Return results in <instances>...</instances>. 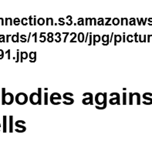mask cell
<instances>
[{"label":"cell","instance_id":"6da1fadb","mask_svg":"<svg viewBox=\"0 0 152 148\" xmlns=\"http://www.w3.org/2000/svg\"><path fill=\"white\" fill-rule=\"evenodd\" d=\"M15 100L19 105H24L28 101V96L24 93H19L15 96Z\"/></svg>","mask_w":152,"mask_h":148},{"label":"cell","instance_id":"7a4b0ae2","mask_svg":"<svg viewBox=\"0 0 152 148\" xmlns=\"http://www.w3.org/2000/svg\"><path fill=\"white\" fill-rule=\"evenodd\" d=\"M29 100H30L31 104H33V105L42 104L40 101V96H39V95L37 94V93H33L31 94L30 97H29Z\"/></svg>","mask_w":152,"mask_h":148},{"label":"cell","instance_id":"3957f363","mask_svg":"<svg viewBox=\"0 0 152 148\" xmlns=\"http://www.w3.org/2000/svg\"><path fill=\"white\" fill-rule=\"evenodd\" d=\"M14 101V96L11 93H6V97H5V104L6 105H11Z\"/></svg>","mask_w":152,"mask_h":148},{"label":"cell","instance_id":"277c9868","mask_svg":"<svg viewBox=\"0 0 152 148\" xmlns=\"http://www.w3.org/2000/svg\"><path fill=\"white\" fill-rule=\"evenodd\" d=\"M2 104L5 105V97H6V89L2 88Z\"/></svg>","mask_w":152,"mask_h":148},{"label":"cell","instance_id":"5b68a950","mask_svg":"<svg viewBox=\"0 0 152 148\" xmlns=\"http://www.w3.org/2000/svg\"><path fill=\"white\" fill-rule=\"evenodd\" d=\"M19 123H19V120H18V121L15 122V125L16 126V127H19V128H21L22 131H23V132H25L26 130V127H24V126L20 125Z\"/></svg>","mask_w":152,"mask_h":148},{"label":"cell","instance_id":"8992f818","mask_svg":"<svg viewBox=\"0 0 152 148\" xmlns=\"http://www.w3.org/2000/svg\"><path fill=\"white\" fill-rule=\"evenodd\" d=\"M12 42H19V33L15 35V36L14 35V36H12Z\"/></svg>","mask_w":152,"mask_h":148},{"label":"cell","instance_id":"52a82bcc","mask_svg":"<svg viewBox=\"0 0 152 148\" xmlns=\"http://www.w3.org/2000/svg\"><path fill=\"white\" fill-rule=\"evenodd\" d=\"M12 119H13V117H12V116H10V133H12V131H13V129H12Z\"/></svg>","mask_w":152,"mask_h":148},{"label":"cell","instance_id":"ba28073f","mask_svg":"<svg viewBox=\"0 0 152 148\" xmlns=\"http://www.w3.org/2000/svg\"><path fill=\"white\" fill-rule=\"evenodd\" d=\"M3 132L6 133V117L4 116L3 117Z\"/></svg>","mask_w":152,"mask_h":148},{"label":"cell","instance_id":"9c48e42d","mask_svg":"<svg viewBox=\"0 0 152 148\" xmlns=\"http://www.w3.org/2000/svg\"><path fill=\"white\" fill-rule=\"evenodd\" d=\"M4 37H5V36H3V35H1V36H0V42H6V40H5V38H4Z\"/></svg>","mask_w":152,"mask_h":148},{"label":"cell","instance_id":"30bf717a","mask_svg":"<svg viewBox=\"0 0 152 148\" xmlns=\"http://www.w3.org/2000/svg\"><path fill=\"white\" fill-rule=\"evenodd\" d=\"M4 52L2 51V50H0V60H2V59H3L4 57Z\"/></svg>","mask_w":152,"mask_h":148},{"label":"cell","instance_id":"8fae6325","mask_svg":"<svg viewBox=\"0 0 152 148\" xmlns=\"http://www.w3.org/2000/svg\"><path fill=\"white\" fill-rule=\"evenodd\" d=\"M19 19H14V24H15V25H19Z\"/></svg>","mask_w":152,"mask_h":148},{"label":"cell","instance_id":"7c38bea8","mask_svg":"<svg viewBox=\"0 0 152 148\" xmlns=\"http://www.w3.org/2000/svg\"><path fill=\"white\" fill-rule=\"evenodd\" d=\"M6 54H7V55H8V59L10 60V50H7V51H6Z\"/></svg>","mask_w":152,"mask_h":148},{"label":"cell","instance_id":"4fadbf2b","mask_svg":"<svg viewBox=\"0 0 152 148\" xmlns=\"http://www.w3.org/2000/svg\"><path fill=\"white\" fill-rule=\"evenodd\" d=\"M0 127H1V123H0Z\"/></svg>","mask_w":152,"mask_h":148}]
</instances>
